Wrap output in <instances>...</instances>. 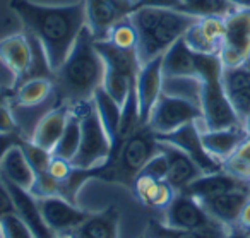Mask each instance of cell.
Instances as JSON below:
<instances>
[{
    "mask_svg": "<svg viewBox=\"0 0 250 238\" xmlns=\"http://www.w3.org/2000/svg\"><path fill=\"white\" fill-rule=\"evenodd\" d=\"M9 7L26 33L42 42L53 72L69 57L81 31L86 28L84 0L67 5H46L33 0H11Z\"/></svg>",
    "mask_w": 250,
    "mask_h": 238,
    "instance_id": "obj_1",
    "label": "cell"
},
{
    "mask_svg": "<svg viewBox=\"0 0 250 238\" xmlns=\"http://www.w3.org/2000/svg\"><path fill=\"white\" fill-rule=\"evenodd\" d=\"M104 77V62L96 48V43L86 28L81 31L65 62L53 77V91L65 105L87 101L94 91L101 87Z\"/></svg>",
    "mask_w": 250,
    "mask_h": 238,
    "instance_id": "obj_2",
    "label": "cell"
},
{
    "mask_svg": "<svg viewBox=\"0 0 250 238\" xmlns=\"http://www.w3.org/2000/svg\"><path fill=\"white\" fill-rule=\"evenodd\" d=\"M197 19L175 9L144 7L130 12V21L137 35L136 53L141 65L163 55Z\"/></svg>",
    "mask_w": 250,
    "mask_h": 238,
    "instance_id": "obj_3",
    "label": "cell"
},
{
    "mask_svg": "<svg viewBox=\"0 0 250 238\" xmlns=\"http://www.w3.org/2000/svg\"><path fill=\"white\" fill-rule=\"evenodd\" d=\"M158 151L160 142L156 134L147 125H143L111 152L108 161L101 166L100 180L132 190L134 180Z\"/></svg>",
    "mask_w": 250,
    "mask_h": 238,
    "instance_id": "obj_4",
    "label": "cell"
},
{
    "mask_svg": "<svg viewBox=\"0 0 250 238\" xmlns=\"http://www.w3.org/2000/svg\"><path fill=\"white\" fill-rule=\"evenodd\" d=\"M81 118V144L72 165L77 168H98L104 165L111 154V144L103 124L96 113L93 100L70 105Z\"/></svg>",
    "mask_w": 250,
    "mask_h": 238,
    "instance_id": "obj_5",
    "label": "cell"
},
{
    "mask_svg": "<svg viewBox=\"0 0 250 238\" xmlns=\"http://www.w3.org/2000/svg\"><path fill=\"white\" fill-rule=\"evenodd\" d=\"M199 105L202 110V130H219L242 124L223 87V72L201 81Z\"/></svg>",
    "mask_w": 250,
    "mask_h": 238,
    "instance_id": "obj_6",
    "label": "cell"
},
{
    "mask_svg": "<svg viewBox=\"0 0 250 238\" xmlns=\"http://www.w3.org/2000/svg\"><path fill=\"white\" fill-rule=\"evenodd\" d=\"M202 120L201 105L192 100L173 94L161 93L154 105L151 117L147 120V127L156 135L170 134L177 129L184 127L192 122Z\"/></svg>",
    "mask_w": 250,
    "mask_h": 238,
    "instance_id": "obj_7",
    "label": "cell"
},
{
    "mask_svg": "<svg viewBox=\"0 0 250 238\" xmlns=\"http://www.w3.org/2000/svg\"><path fill=\"white\" fill-rule=\"evenodd\" d=\"M219 59L225 69L250 62V9H238L225 19Z\"/></svg>",
    "mask_w": 250,
    "mask_h": 238,
    "instance_id": "obj_8",
    "label": "cell"
},
{
    "mask_svg": "<svg viewBox=\"0 0 250 238\" xmlns=\"http://www.w3.org/2000/svg\"><path fill=\"white\" fill-rule=\"evenodd\" d=\"M212 219L201 200L185 192H177L170 204L165 207V226L173 231H190L208 226Z\"/></svg>",
    "mask_w": 250,
    "mask_h": 238,
    "instance_id": "obj_9",
    "label": "cell"
},
{
    "mask_svg": "<svg viewBox=\"0 0 250 238\" xmlns=\"http://www.w3.org/2000/svg\"><path fill=\"white\" fill-rule=\"evenodd\" d=\"M42 216L53 235H69L89 217V211L81 209L62 195L38 199Z\"/></svg>",
    "mask_w": 250,
    "mask_h": 238,
    "instance_id": "obj_10",
    "label": "cell"
},
{
    "mask_svg": "<svg viewBox=\"0 0 250 238\" xmlns=\"http://www.w3.org/2000/svg\"><path fill=\"white\" fill-rule=\"evenodd\" d=\"M199 122L187 124L184 127L177 129V130L170 132V134L156 135V139L160 142H167V144H171L180 149V151H184L188 158L194 159L195 165L202 170V173L219 172L221 170V163H218L212 156H209V152L202 146V139H201L202 129L199 127Z\"/></svg>",
    "mask_w": 250,
    "mask_h": 238,
    "instance_id": "obj_11",
    "label": "cell"
},
{
    "mask_svg": "<svg viewBox=\"0 0 250 238\" xmlns=\"http://www.w3.org/2000/svg\"><path fill=\"white\" fill-rule=\"evenodd\" d=\"M163 57V55H161ZM161 57L143 64L137 70L134 87H136L137 103H139L141 124L147 125L154 105L163 93V72H161Z\"/></svg>",
    "mask_w": 250,
    "mask_h": 238,
    "instance_id": "obj_12",
    "label": "cell"
},
{
    "mask_svg": "<svg viewBox=\"0 0 250 238\" xmlns=\"http://www.w3.org/2000/svg\"><path fill=\"white\" fill-rule=\"evenodd\" d=\"M225 36V19L223 18H199L197 22L187 29L184 40L195 53L218 55Z\"/></svg>",
    "mask_w": 250,
    "mask_h": 238,
    "instance_id": "obj_13",
    "label": "cell"
},
{
    "mask_svg": "<svg viewBox=\"0 0 250 238\" xmlns=\"http://www.w3.org/2000/svg\"><path fill=\"white\" fill-rule=\"evenodd\" d=\"M0 62L12 74L18 86L31 64V45L24 31L0 40Z\"/></svg>",
    "mask_w": 250,
    "mask_h": 238,
    "instance_id": "obj_14",
    "label": "cell"
},
{
    "mask_svg": "<svg viewBox=\"0 0 250 238\" xmlns=\"http://www.w3.org/2000/svg\"><path fill=\"white\" fill-rule=\"evenodd\" d=\"M223 87L240 120L250 115V62L223 69Z\"/></svg>",
    "mask_w": 250,
    "mask_h": 238,
    "instance_id": "obj_15",
    "label": "cell"
},
{
    "mask_svg": "<svg viewBox=\"0 0 250 238\" xmlns=\"http://www.w3.org/2000/svg\"><path fill=\"white\" fill-rule=\"evenodd\" d=\"M249 197V187H243V189L229 190V192L219 194L216 197L202 200V206H204V209L208 211L212 219H216L218 223L225 224V226H228L231 230V228L236 226L240 211L245 206Z\"/></svg>",
    "mask_w": 250,
    "mask_h": 238,
    "instance_id": "obj_16",
    "label": "cell"
},
{
    "mask_svg": "<svg viewBox=\"0 0 250 238\" xmlns=\"http://www.w3.org/2000/svg\"><path fill=\"white\" fill-rule=\"evenodd\" d=\"M4 182H5V185H7L9 192H11L12 200H14L16 213H18V216L31 228L35 237L36 238H52L53 233L50 231V228L46 226L45 219H43L38 199H36L29 190L21 189V187L7 182V180H4Z\"/></svg>",
    "mask_w": 250,
    "mask_h": 238,
    "instance_id": "obj_17",
    "label": "cell"
},
{
    "mask_svg": "<svg viewBox=\"0 0 250 238\" xmlns=\"http://www.w3.org/2000/svg\"><path fill=\"white\" fill-rule=\"evenodd\" d=\"M160 142V141H158ZM160 149L165 152L168 159V173L167 182L173 187L177 192H182L188 183H192L195 178L202 175V170L195 165L192 158H188L184 151L167 142H160Z\"/></svg>",
    "mask_w": 250,
    "mask_h": 238,
    "instance_id": "obj_18",
    "label": "cell"
},
{
    "mask_svg": "<svg viewBox=\"0 0 250 238\" xmlns=\"http://www.w3.org/2000/svg\"><path fill=\"white\" fill-rule=\"evenodd\" d=\"M197 53L187 45L182 36L173 43L161 57V72L165 79L175 77H192L197 79V65H195Z\"/></svg>",
    "mask_w": 250,
    "mask_h": 238,
    "instance_id": "obj_19",
    "label": "cell"
},
{
    "mask_svg": "<svg viewBox=\"0 0 250 238\" xmlns=\"http://www.w3.org/2000/svg\"><path fill=\"white\" fill-rule=\"evenodd\" d=\"M247 137L249 134L243 129V124L219 130H201L202 146L218 163L225 161Z\"/></svg>",
    "mask_w": 250,
    "mask_h": 238,
    "instance_id": "obj_20",
    "label": "cell"
},
{
    "mask_svg": "<svg viewBox=\"0 0 250 238\" xmlns=\"http://www.w3.org/2000/svg\"><path fill=\"white\" fill-rule=\"evenodd\" d=\"M243 187H249V183L240 182L238 178L219 170V172L214 173H202L199 178H195L192 183H188L182 192L188 194V195L195 197V199L202 202V200L211 199V197H216L219 194L229 192V190L235 189H243Z\"/></svg>",
    "mask_w": 250,
    "mask_h": 238,
    "instance_id": "obj_21",
    "label": "cell"
},
{
    "mask_svg": "<svg viewBox=\"0 0 250 238\" xmlns=\"http://www.w3.org/2000/svg\"><path fill=\"white\" fill-rule=\"evenodd\" d=\"M70 113V105H60V107L53 108V110L46 111L40 122L36 124L35 132H33L31 141L35 144H38L40 148L46 149L52 152L55 149L59 139L62 137L63 129L67 125Z\"/></svg>",
    "mask_w": 250,
    "mask_h": 238,
    "instance_id": "obj_22",
    "label": "cell"
},
{
    "mask_svg": "<svg viewBox=\"0 0 250 238\" xmlns=\"http://www.w3.org/2000/svg\"><path fill=\"white\" fill-rule=\"evenodd\" d=\"M120 213L115 206H108L100 213H91L79 228L69 233L70 238H118Z\"/></svg>",
    "mask_w": 250,
    "mask_h": 238,
    "instance_id": "obj_23",
    "label": "cell"
},
{
    "mask_svg": "<svg viewBox=\"0 0 250 238\" xmlns=\"http://www.w3.org/2000/svg\"><path fill=\"white\" fill-rule=\"evenodd\" d=\"M0 176L26 190L31 189L33 183H35L36 173L26 159L19 142L9 149L7 154L4 156V159L0 163Z\"/></svg>",
    "mask_w": 250,
    "mask_h": 238,
    "instance_id": "obj_24",
    "label": "cell"
},
{
    "mask_svg": "<svg viewBox=\"0 0 250 238\" xmlns=\"http://www.w3.org/2000/svg\"><path fill=\"white\" fill-rule=\"evenodd\" d=\"M86 5V26L93 35L94 42L106 40L108 31L122 16L113 9L110 0H84Z\"/></svg>",
    "mask_w": 250,
    "mask_h": 238,
    "instance_id": "obj_25",
    "label": "cell"
},
{
    "mask_svg": "<svg viewBox=\"0 0 250 238\" xmlns=\"http://www.w3.org/2000/svg\"><path fill=\"white\" fill-rule=\"evenodd\" d=\"M96 43V48L100 52L101 59L104 62V69L117 70V72H124L127 76H137L141 64L137 59L136 50H125L120 46H115L113 43H110L108 40H101Z\"/></svg>",
    "mask_w": 250,
    "mask_h": 238,
    "instance_id": "obj_26",
    "label": "cell"
},
{
    "mask_svg": "<svg viewBox=\"0 0 250 238\" xmlns=\"http://www.w3.org/2000/svg\"><path fill=\"white\" fill-rule=\"evenodd\" d=\"M91 100H93L96 113L100 117L101 124H103L104 130H106L108 137H110L111 144H115L118 134V125H120V117H122V105L117 103L103 87H98Z\"/></svg>",
    "mask_w": 250,
    "mask_h": 238,
    "instance_id": "obj_27",
    "label": "cell"
},
{
    "mask_svg": "<svg viewBox=\"0 0 250 238\" xmlns=\"http://www.w3.org/2000/svg\"><path fill=\"white\" fill-rule=\"evenodd\" d=\"M53 91V81L38 77V79H29L21 83L14 91V101L19 107H36L48 100V96Z\"/></svg>",
    "mask_w": 250,
    "mask_h": 238,
    "instance_id": "obj_28",
    "label": "cell"
},
{
    "mask_svg": "<svg viewBox=\"0 0 250 238\" xmlns=\"http://www.w3.org/2000/svg\"><path fill=\"white\" fill-rule=\"evenodd\" d=\"M79 144H81V118H79V115L72 110V107H70L69 120H67L62 137L59 139V142H57L52 154L72 163V159L76 158L77 151H79Z\"/></svg>",
    "mask_w": 250,
    "mask_h": 238,
    "instance_id": "obj_29",
    "label": "cell"
},
{
    "mask_svg": "<svg viewBox=\"0 0 250 238\" xmlns=\"http://www.w3.org/2000/svg\"><path fill=\"white\" fill-rule=\"evenodd\" d=\"M221 170L228 175L238 178L240 182H250V137H247L225 161L221 163Z\"/></svg>",
    "mask_w": 250,
    "mask_h": 238,
    "instance_id": "obj_30",
    "label": "cell"
},
{
    "mask_svg": "<svg viewBox=\"0 0 250 238\" xmlns=\"http://www.w3.org/2000/svg\"><path fill=\"white\" fill-rule=\"evenodd\" d=\"M182 11L192 14L195 18H223L226 19L229 14L238 11L236 5H233L229 0H194L190 4H185Z\"/></svg>",
    "mask_w": 250,
    "mask_h": 238,
    "instance_id": "obj_31",
    "label": "cell"
},
{
    "mask_svg": "<svg viewBox=\"0 0 250 238\" xmlns=\"http://www.w3.org/2000/svg\"><path fill=\"white\" fill-rule=\"evenodd\" d=\"M134 81H136V77H132V76H127V74L117 72V70H111V69H104V77H103L101 87H103L117 103L124 105V101L127 100L130 89H132Z\"/></svg>",
    "mask_w": 250,
    "mask_h": 238,
    "instance_id": "obj_32",
    "label": "cell"
},
{
    "mask_svg": "<svg viewBox=\"0 0 250 238\" xmlns=\"http://www.w3.org/2000/svg\"><path fill=\"white\" fill-rule=\"evenodd\" d=\"M106 40L110 43H113L115 46H120L125 50H136L137 43V35L136 28H134L132 21H130V16H125L120 21H117L108 31Z\"/></svg>",
    "mask_w": 250,
    "mask_h": 238,
    "instance_id": "obj_33",
    "label": "cell"
},
{
    "mask_svg": "<svg viewBox=\"0 0 250 238\" xmlns=\"http://www.w3.org/2000/svg\"><path fill=\"white\" fill-rule=\"evenodd\" d=\"M19 146H21L26 159H28V163L31 165V168L35 170L36 175H38V173H45L46 170H48V165L53 156L52 152L40 148V146L35 144L33 141H24V139L19 141Z\"/></svg>",
    "mask_w": 250,
    "mask_h": 238,
    "instance_id": "obj_34",
    "label": "cell"
},
{
    "mask_svg": "<svg viewBox=\"0 0 250 238\" xmlns=\"http://www.w3.org/2000/svg\"><path fill=\"white\" fill-rule=\"evenodd\" d=\"M0 237L2 238H36L31 228L18 216L11 213L0 219Z\"/></svg>",
    "mask_w": 250,
    "mask_h": 238,
    "instance_id": "obj_35",
    "label": "cell"
},
{
    "mask_svg": "<svg viewBox=\"0 0 250 238\" xmlns=\"http://www.w3.org/2000/svg\"><path fill=\"white\" fill-rule=\"evenodd\" d=\"M29 192L36 197V199H43V197H52L60 195V182L55 180L48 172L38 173L35 178V183L29 189Z\"/></svg>",
    "mask_w": 250,
    "mask_h": 238,
    "instance_id": "obj_36",
    "label": "cell"
},
{
    "mask_svg": "<svg viewBox=\"0 0 250 238\" xmlns=\"http://www.w3.org/2000/svg\"><path fill=\"white\" fill-rule=\"evenodd\" d=\"M228 231H229L228 226L218 223V221H212L211 224L197 228V230L180 231L173 238H225L228 235Z\"/></svg>",
    "mask_w": 250,
    "mask_h": 238,
    "instance_id": "obj_37",
    "label": "cell"
},
{
    "mask_svg": "<svg viewBox=\"0 0 250 238\" xmlns=\"http://www.w3.org/2000/svg\"><path fill=\"white\" fill-rule=\"evenodd\" d=\"M160 180H154L147 175H143L139 173L137 178L134 180V185H132V194L136 195V199L139 202H143L144 206H149L151 199H153V194L156 190V185Z\"/></svg>",
    "mask_w": 250,
    "mask_h": 238,
    "instance_id": "obj_38",
    "label": "cell"
},
{
    "mask_svg": "<svg viewBox=\"0 0 250 238\" xmlns=\"http://www.w3.org/2000/svg\"><path fill=\"white\" fill-rule=\"evenodd\" d=\"M141 173L151 176V178H154V180H167L168 159H167V156H165V152L160 149V151L146 163V166H144Z\"/></svg>",
    "mask_w": 250,
    "mask_h": 238,
    "instance_id": "obj_39",
    "label": "cell"
},
{
    "mask_svg": "<svg viewBox=\"0 0 250 238\" xmlns=\"http://www.w3.org/2000/svg\"><path fill=\"white\" fill-rule=\"evenodd\" d=\"M177 195V190L167 182V180H160L156 185V190L153 194V199L149 202V207H156V209H165L168 204L173 200Z\"/></svg>",
    "mask_w": 250,
    "mask_h": 238,
    "instance_id": "obj_40",
    "label": "cell"
},
{
    "mask_svg": "<svg viewBox=\"0 0 250 238\" xmlns=\"http://www.w3.org/2000/svg\"><path fill=\"white\" fill-rule=\"evenodd\" d=\"M72 168L74 166L70 161H67V159H63V158H59V156H52V161H50L46 172H48L55 180L63 182V180L69 176V173L72 172Z\"/></svg>",
    "mask_w": 250,
    "mask_h": 238,
    "instance_id": "obj_41",
    "label": "cell"
},
{
    "mask_svg": "<svg viewBox=\"0 0 250 238\" xmlns=\"http://www.w3.org/2000/svg\"><path fill=\"white\" fill-rule=\"evenodd\" d=\"M144 7H154V9H175V11H182L184 2L182 0H134V11Z\"/></svg>",
    "mask_w": 250,
    "mask_h": 238,
    "instance_id": "obj_42",
    "label": "cell"
},
{
    "mask_svg": "<svg viewBox=\"0 0 250 238\" xmlns=\"http://www.w3.org/2000/svg\"><path fill=\"white\" fill-rule=\"evenodd\" d=\"M0 132L2 134H18V124H16L7 103L0 105Z\"/></svg>",
    "mask_w": 250,
    "mask_h": 238,
    "instance_id": "obj_43",
    "label": "cell"
},
{
    "mask_svg": "<svg viewBox=\"0 0 250 238\" xmlns=\"http://www.w3.org/2000/svg\"><path fill=\"white\" fill-rule=\"evenodd\" d=\"M11 213H16L14 200H12V195H11V192H9L5 182L2 180V176H0V219Z\"/></svg>",
    "mask_w": 250,
    "mask_h": 238,
    "instance_id": "obj_44",
    "label": "cell"
},
{
    "mask_svg": "<svg viewBox=\"0 0 250 238\" xmlns=\"http://www.w3.org/2000/svg\"><path fill=\"white\" fill-rule=\"evenodd\" d=\"M19 141H21V137L18 134H2L0 132V163H2L4 156L7 154L9 149L18 144Z\"/></svg>",
    "mask_w": 250,
    "mask_h": 238,
    "instance_id": "obj_45",
    "label": "cell"
},
{
    "mask_svg": "<svg viewBox=\"0 0 250 238\" xmlns=\"http://www.w3.org/2000/svg\"><path fill=\"white\" fill-rule=\"evenodd\" d=\"M235 228H240L242 231L250 235V197L245 202V206L242 207V211H240V216H238V221H236Z\"/></svg>",
    "mask_w": 250,
    "mask_h": 238,
    "instance_id": "obj_46",
    "label": "cell"
},
{
    "mask_svg": "<svg viewBox=\"0 0 250 238\" xmlns=\"http://www.w3.org/2000/svg\"><path fill=\"white\" fill-rule=\"evenodd\" d=\"M225 238H250V235L245 233V231H242L240 228H231Z\"/></svg>",
    "mask_w": 250,
    "mask_h": 238,
    "instance_id": "obj_47",
    "label": "cell"
},
{
    "mask_svg": "<svg viewBox=\"0 0 250 238\" xmlns=\"http://www.w3.org/2000/svg\"><path fill=\"white\" fill-rule=\"evenodd\" d=\"M238 9H250V0H229Z\"/></svg>",
    "mask_w": 250,
    "mask_h": 238,
    "instance_id": "obj_48",
    "label": "cell"
},
{
    "mask_svg": "<svg viewBox=\"0 0 250 238\" xmlns=\"http://www.w3.org/2000/svg\"><path fill=\"white\" fill-rule=\"evenodd\" d=\"M242 124H243V129H245V130H247V134H249V137H250V115H249V117H245V118H243V122H242Z\"/></svg>",
    "mask_w": 250,
    "mask_h": 238,
    "instance_id": "obj_49",
    "label": "cell"
},
{
    "mask_svg": "<svg viewBox=\"0 0 250 238\" xmlns=\"http://www.w3.org/2000/svg\"><path fill=\"white\" fill-rule=\"evenodd\" d=\"M7 98H9L7 91H2V89H0V105H2V103H7Z\"/></svg>",
    "mask_w": 250,
    "mask_h": 238,
    "instance_id": "obj_50",
    "label": "cell"
},
{
    "mask_svg": "<svg viewBox=\"0 0 250 238\" xmlns=\"http://www.w3.org/2000/svg\"><path fill=\"white\" fill-rule=\"evenodd\" d=\"M52 238H70L69 235H53Z\"/></svg>",
    "mask_w": 250,
    "mask_h": 238,
    "instance_id": "obj_51",
    "label": "cell"
},
{
    "mask_svg": "<svg viewBox=\"0 0 250 238\" xmlns=\"http://www.w3.org/2000/svg\"><path fill=\"white\" fill-rule=\"evenodd\" d=\"M182 2H184V5H185V4H190V2H194V0H182Z\"/></svg>",
    "mask_w": 250,
    "mask_h": 238,
    "instance_id": "obj_52",
    "label": "cell"
},
{
    "mask_svg": "<svg viewBox=\"0 0 250 238\" xmlns=\"http://www.w3.org/2000/svg\"><path fill=\"white\" fill-rule=\"evenodd\" d=\"M249 194H250V182H249Z\"/></svg>",
    "mask_w": 250,
    "mask_h": 238,
    "instance_id": "obj_53",
    "label": "cell"
},
{
    "mask_svg": "<svg viewBox=\"0 0 250 238\" xmlns=\"http://www.w3.org/2000/svg\"><path fill=\"white\" fill-rule=\"evenodd\" d=\"M141 238H144V237H141Z\"/></svg>",
    "mask_w": 250,
    "mask_h": 238,
    "instance_id": "obj_54",
    "label": "cell"
},
{
    "mask_svg": "<svg viewBox=\"0 0 250 238\" xmlns=\"http://www.w3.org/2000/svg\"><path fill=\"white\" fill-rule=\"evenodd\" d=\"M0 238H2V237H0Z\"/></svg>",
    "mask_w": 250,
    "mask_h": 238,
    "instance_id": "obj_55",
    "label": "cell"
}]
</instances>
